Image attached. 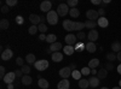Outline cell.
I'll return each mask as SVG.
<instances>
[{
    "mask_svg": "<svg viewBox=\"0 0 121 89\" xmlns=\"http://www.w3.org/2000/svg\"><path fill=\"white\" fill-rule=\"evenodd\" d=\"M113 89H121V88H120V87H114Z\"/></svg>",
    "mask_w": 121,
    "mask_h": 89,
    "instance_id": "obj_59",
    "label": "cell"
},
{
    "mask_svg": "<svg viewBox=\"0 0 121 89\" xmlns=\"http://www.w3.org/2000/svg\"><path fill=\"white\" fill-rule=\"evenodd\" d=\"M116 69H117V72H119V74H120V75H121V63H120V64H119V66H117V67H116Z\"/></svg>",
    "mask_w": 121,
    "mask_h": 89,
    "instance_id": "obj_56",
    "label": "cell"
},
{
    "mask_svg": "<svg viewBox=\"0 0 121 89\" xmlns=\"http://www.w3.org/2000/svg\"><path fill=\"white\" fill-rule=\"evenodd\" d=\"M69 15L72 16L73 18H78L79 16H80V11L76 8V7H74V8H70V11H69Z\"/></svg>",
    "mask_w": 121,
    "mask_h": 89,
    "instance_id": "obj_31",
    "label": "cell"
},
{
    "mask_svg": "<svg viewBox=\"0 0 121 89\" xmlns=\"http://www.w3.org/2000/svg\"><path fill=\"white\" fill-rule=\"evenodd\" d=\"M98 36H99V34H98V31L96 30V29H93V30H90L88 34H87V39H88L90 42H96V41L98 40Z\"/></svg>",
    "mask_w": 121,
    "mask_h": 89,
    "instance_id": "obj_9",
    "label": "cell"
},
{
    "mask_svg": "<svg viewBox=\"0 0 121 89\" xmlns=\"http://www.w3.org/2000/svg\"><path fill=\"white\" fill-rule=\"evenodd\" d=\"M9 11H10V7H9L7 5H3V6H1V12H3V13H7Z\"/></svg>",
    "mask_w": 121,
    "mask_h": 89,
    "instance_id": "obj_46",
    "label": "cell"
},
{
    "mask_svg": "<svg viewBox=\"0 0 121 89\" xmlns=\"http://www.w3.org/2000/svg\"><path fill=\"white\" fill-rule=\"evenodd\" d=\"M70 87V83L68 80H62V81H59L58 84H57V88L58 89H69Z\"/></svg>",
    "mask_w": 121,
    "mask_h": 89,
    "instance_id": "obj_18",
    "label": "cell"
},
{
    "mask_svg": "<svg viewBox=\"0 0 121 89\" xmlns=\"http://www.w3.org/2000/svg\"><path fill=\"white\" fill-rule=\"evenodd\" d=\"M16 64L18 65V66H24V59L23 58H21V57H17V59H16Z\"/></svg>",
    "mask_w": 121,
    "mask_h": 89,
    "instance_id": "obj_40",
    "label": "cell"
},
{
    "mask_svg": "<svg viewBox=\"0 0 121 89\" xmlns=\"http://www.w3.org/2000/svg\"><path fill=\"white\" fill-rule=\"evenodd\" d=\"M86 17H87L88 21H95V22H97L98 18H99V15H98L97 10H87V11H86Z\"/></svg>",
    "mask_w": 121,
    "mask_h": 89,
    "instance_id": "obj_5",
    "label": "cell"
},
{
    "mask_svg": "<svg viewBox=\"0 0 121 89\" xmlns=\"http://www.w3.org/2000/svg\"><path fill=\"white\" fill-rule=\"evenodd\" d=\"M74 23L75 22L70 21V19H64L63 21V28L67 31H73L74 30Z\"/></svg>",
    "mask_w": 121,
    "mask_h": 89,
    "instance_id": "obj_12",
    "label": "cell"
},
{
    "mask_svg": "<svg viewBox=\"0 0 121 89\" xmlns=\"http://www.w3.org/2000/svg\"><path fill=\"white\" fill-rule=\"evenodd\" d=\"M91 74H92V75H93V76H96V75H97V74H98V71H97V70H96V69H92V70H91Z\"/></svg>",
    "mask_w": 121,
    "mask_h": 89,
    "instance_id": "obj_53",
    "label": "cell"
},
{
    "mask_svg": "<svg viewBox=\"0 0 121 89\" xmlns=\"http://www.w3.org/2000/svg\"><path fill=\"white\" fill-rule=\"evenodd\" d=\"M38 85L41 88V89H47L50 84H48V81L47 80H45V78H43V77H40L39 81H38Z\"/></svg>",
    "mask_w": 121,
    "mask_h": 89,
    "instance_id": "obj_19",
    "label": "cell"
},
{
    "mask_svg": "<svg viewBox=\"0 0 121 89\" xmlns=\"http://www.w3.org/2000/svg\"><path fill=\"white\" fill-rule=\"evenodd\" d=\"M98 65H99V59H97V58H93V59H91V60L88 62V67L91 69V70L98 67Z\"/></svg>",
    "mask_w": 121,
    "mask_h": 89,
    "instance_id": "obj_24",
    "label": "cell"
},
{
    "mask_svg": "<svg viewBox=\"0 0 121 89\" xmlns=\"http://www.w3.org/2000/svg\"><path fill=\"white\" fill-rule=\"evenodd\" d=\"M79 87L81 89H87L90 87V82L88 80H86V78H81V80L79 81Z\"/></svg>",
    "mask_w": 121,
    "mask_h": 89,
    "instance_id": "obj_25",
    "label": "cell"
},
{
    "mask_svg": "<svg viewBox=\"0 0 121 89\" xmlns=\"http://www.w3.org/2000/svg\"><path fill=\"white\" fill-rule=\"evenodd\" d=\"M105 58H107V60H108L109 63H113V62L116 60V53H114V52H109V53H107Z\"/></svg>",
    "mask_w": 121,
    "mask_h": 89,
    "instance_id": "obj_27",
    "label": "cell"
},
{
    "mask_svg": "<svg viewBox=\"0 0 121 89\" xmlns=\"http://www.w3.org/2000/svg\"><path fill=\"white\" fill-rule=\"evenodd\" d=\"M91 3H92L93 5H100L103 1H102V0H91Z\"/></svg>",
    "mask_w": 121,
    "mask_h": 89,
    "instance_id": "obj_49",
    "label": "cell"
},
{
    "mask_svg": "<svg viewBox=\"0 0 121 89\" xmlns=\"http://www.w3.org/2000/svg\"><path fill=\"white\" fill-rule=\"evenodd\" d=\"M58 13L57 11H53V10H51L47 15H46V19H47V23L51 24V25H56L58 23Z\"/></svg>",
    "mask_w": 121,
    "mask_h": 89,
    "instance_id": "obj_1",
    "label": "cell"
},
{
    "mask_svg": "<svg viewBox=\"0 0 121 89\" xmlns=\"http://www.w3.org/2000/svg\"><path fill=\"white\" fill-rule=\"evenodd\" d=\"M76 40H78V37L74 35V34H68L65 37H64V41L68 46H73L74 43H76Z\"/></svg>",
    "mask_w": 121,
    "mask_h": 89,
    "instance_id": "obj_10",
    "label": "cell"
},
{
    "mask_svg": "<svg viewBox=\"0 0 121 89\" xmlns=\"http://www.w3.org/2000/svg\"><path fill=\"white\" fill-rule=\"evenodd\" d=\"M21 82H22V84H24V85H30L33 83V78L30 77L29 75H24L22 78H21Z\"/></svg>",
    "mask_w": 121,
    "mask_h": 89,
    "instance_id": "obj_21",
    "label": "cell"
},
{
    "mask_svg": "<svg viewBox=\"0 0 121 89\" xmlns=\"http://www.w3.org/2000/svg\"><path fill=\"white\" fill-rule=\"evenodd\" d=\"M88 82H90V87H92V88H97L98 85H99V83H100V80L98 77H90L88 78Z\"/></svg>",
    "mask_w": 121,
    "mask_h": 89,
    "instance_id": "obj_14",
    "label": "cell"
},
{
    "mask_svg": "<svg viewBox=\"0 0 121 89\" xmlns=\"http://www.w3.org/2000/svg\"><path fill=\"white\" fill-rule=\"evenodd\" d=\"M82 49H84L82 42H76V48H75V51H78V52H81Z\"/></svg>",
    "mask_w": 121,
    "mask_h": 89,
    "instance_id": "obj_44",
    "label": "cell"
},
{
    "mask_svg": "<svg viewBox=\"0 0 121 89\" xmlns=\"http://www.w3.org/2000/svg\"><path fill=\"white\" fill-rule=\"evenodd\" d=\"M15 74H16V77H21V78H22V77L24 76V74L22 72V70H16Z\"/></svg>",
    "mask_w": 121,
    "mask_h": 89,
    "instance_id": "obj_47",
    "label": "cell"
},
{
    "mask_svg": "<svg viewBox=\"0 0 121 89\" xmlns=\"http://www.w3.org/2000/svg\"><path fill=\"white\" fill-rule=\"evenodd\" d=\"M16 85L13 84V83H11V84H7V89H13Z\"/></svg>",
    "mask_w": 121,
    "mask_h": 89,
    "instance_id": "obj_55",
    "label": "cell"
},
{
    "mask_svg": "<svg viewBox=\"0 0 121 89\" xmlns=\"http://www.w3.org/2000/svg\"><path fill=\"white\" fill-rule=\"evenodd\" d=\"M119 87H120V88H121V80H120V81H119Z\"/></svg>",
    "mask_w": 121,
    "mask_h": 89,
    "instance_id": "obj_58",
    "label": "cell"
},
{
    "mask_svg": "<svg viewBox=\"0 0 121 89\" xmlns=\"http://www.w3.org/2000/svg\"><path fill=\"white\" fill-rule=\"evenodd\" d=\"M51 7H52V3L48 1V0H45V1H43L41 4H40V10H41L43 12H50L51 11Z\"/></svg>",
    "mask_w": 121,
    "mask_h": 89,
    "instance_id": "obj_8",
    "label": "cell"
},
{
    "mask_svg": "<svg viewBox=\"0 0 121 89\" xmlns=\"http://www.w3.org/2000/svg\"><path fill=\"white\" fill-rule=\"evenodd\" d=\"M56 39H57V36H56L55 34H48V35L46 36V42H48L50 45H52V43L57 42Z\"/></svg>",
    "mask_w": 121,
    "mask_h": 89,
    "instance_id": "obj_29",
    "label": "cell"
},
{
    "mask_svg": "<svg viewBox=\"0 0 121 89\" xmlns=\"http://www.w3.org/2000/svg\"><path fill=\"white\" fill-rule=\"evenodd\" d=\"M85 48H86V51H87L88 53H95V52L97 51L96 43H95V42H90V41L85 45Z\"/></svg>",
    "mask_w": 121,
    "mask_h": 89,
    "instance_id": "obj_13",
    "label": "cell"
},
{
    "mask_svg": "<svg viewBox=\"0 0 121 89\" xmlns=\"http://www.w3.org/2000/svg\"><path fill=\"white\" fill-rule=\"evenodd\" d=\"M72 69H70L69 66H64V67H62L59 70V76L62 77V80H68V77H70L72 76Z\"/></svg>",
    "mask_w": 121,
    "mask_h": 89,
    "instance_id": "obj_4",
    "label": "cell"
},
{
    "mask_svg": "<svg viewBox=\"0 0 121 89\" xmlns=\"http://www.w3.org/2000/svg\"><path fill=\"white\" fill-rule=\"evenodd\" d=\"M74 52H75V47H73V46L65 45V47H63V54H65V55H72Z\"/></svg>",
    "mask_w": 121,
    "mask_h": 89,
    "instance_id": "obj_20",
    "label": "cell"
},
{
    "mask_svg": "<svg viewBox=\"0 0 121 89\" xmlns=\"http://www.w3.org/2000/svg\"><path fill=\"white\" fill-rule=\"evenodd\" d=\"M81 72H80V71H78V70H74L73 72H72V77L74 78V80H78V81H80V80H81Z\"/></svg>",
    "mask_w": 121,
    "mask_h": 89,
    "instance_id": "obj_34",
    "label": "cell"
},
{
    "mask_svg": "<svg viewBox=\"0 0 121 89\" xmlns=\"http://www.w3.org/2000/svg\"><path fill=\"white\" fill-rule=\"evenodd\" d=\"M76 37H78V40H79L80 42H82V41H85V39L87 37V34H85L84 31H79V33L76 34Z\"/></svg>",
    "mask_w": 121,
    "mask_h": 89,
    "instance_id": "obj_33",
    "label": "cell"
},
{
    "mask_svg": "<svg viewBox=\"0 0 121 89\" xmlns=\"http://www.w3.org/2000/svg\"><path fill=\"white\" fill-rule=\"evenodd\" d=\"M45 52H46V54H51V55H52V51H51L50 48H46V49H45Z\"/></svg>",
    "mask_w": 121,
    "mask_h": 89,
    "instance_id": "obj_54",
    "label": "cell"
},
{
    "mask_svg": "<svg viewBox=\"0 0 121 89\" xmlns=\"http://www.w3.org/2000/svg\"><path fill=\"white\" fill-rule=\"evenodd\" d=\"M85 28V23L82 22H75L74 23V30H78V31H81V29Z\"/></svg>",
    "mask_w": 121,
    "mask_h": 89,
    "instance_id": "obj_32",
    "label": "cell"
},
{
    "mask_svg": "<svg viewBox=\"0 0 121 89\" xmlns=\"http://www.w3.org/2000/svg\"><path fill=\"white\" fill-rule=\"evenodd\" d=\"M69 11H70V8L67 4H59L58 7H57V13L60 17H65L69 13Z\"/></svg>",
    "mask_w": 121,
    "mask_h": 89,
    "instance_id": "obj_3",
    "label": "cell"
},
{
    "mask_svg": "<svg viewBox=\"0 0 121 89\" xmlns=\"http://www.w3.org/2000/svg\"><path fill=\"white\" fill-rule=\"evenodd\" d=\"M112 52H114V53H119V52H121V42L115 41V42L112 43Z\"/></svg>",
    "mask_w": 121,
    "mask_h": 89,
    "instance_id": "obj_23",
    "label": "cell"
},
{
    "mask_svg": "<svg viewBox=\"0 0 121 89\" xmlns=\"http://www.w3.org/2000/svg\"><path fill=\"white\" fill-rule=\"evenodd\" d=\"M29 21H30V23H32L33 25H39L40 23H41V16L32 13L29 16Z\"/></svg>",
    "mask_w": 121,
    "mask_h": 89,
    "instance_id": "obj_11",
    "label": "cell"
},
{
    "mask_svg": "<svg viewBox=\"0 0 121 89\" xmlns=\"http://www.w3.org/2000/svg\"><path fill=\"white\" fill-rule=\"evenodd\" d=\"M69 67H70V69H72V71H74V70H76V65H75L74 63H73V64H70V65H69Z\"/></svg>",
    "mask_w": 121,
    "mask_h": 89,
    "instance_id": "obj_52",
    "label": "cell"
},
{
    "mask_svg": "<svg viewBox=\"0 0 121 89\" xmlns=\"http://www.w3.org/2000/svg\"><path fill=\"white\" fill-rule=\"evenodd\" d=\"M6 76V70H5V67L4 66H0V78L1 80H4Z\"/></svg>",
    "mask_w": 121,
    "mask_h": 89,
    "instance_id": "obj_42",
    "label": "cell"
},
{
    "mask_svg": "<svg viewBox=\"0 0 121 89\" xmlns=\"http://www.w3.org/2000/svg\"><path fill=\"white\" fill-rule=\"evenodd\" d=\"M3 81H4L6 84H11V83H13V82L16 81V74H15V71L7 72L6 76H5V78H4Z\"/></svg>",
    "mask_w": 121,
    "mask_h": 89,
    "instance_id": "obj_7",
    "label": "cell"
},
{
    "mask_svg": "<svg viewBox=\"0 0 121 89\" xmlns=\"http://www.w3.org/2000/svg\"><path fill=\"white\" fill-rule=\"evenodd\" d=\"M98 15H99V17H104L105 10H104V8H99V10H98Z\"/></svg>",
    "mask_w": 121,
    "mask_h": 89,
    "instance_id": "obj_48",
    "label": "cell"
},
{
    "mask_svg": "<svg viewBox=\"0 0 121 89\" xmlns=\"http://www.w3.org/2000/svg\"><path fill=\"white\" fill-rule=\"evenodd\" d=\"M15 21H16V23H17V24L22 25V24L24 23V18H23L22 16H17V17L15 18Z\"/></svg>",
    "mask_w": 121,
    "mask_h": 89,
    "instance_id": "obj_41",
    "label": "cell"
},
{
    "mask_svg": "<svg viewBox=\"0 0 121 89\" xmlns=\"http://www.w3.org/2000/svg\"><path fill=\"white\" fill-rule=\"evenodd\" d=\"M45 21H47V19H46V18H45L44 16H41V23H44Z\"/></svg>",
    "mask_w": 121,
    "mask_h": 89,
    "instance_id": "obj_57",
    "label": "cell"
},
{
    "mask_svg": "<svg viewBox=\"0 0 121 89\" xmlns=\"http://www.w3.org/2000/svg\"><path fill=\"white\" fill-rule=\"evenodd\" d=\"M22 72L24 74V75H29V72H30V67L28 66V65H24V66H22Z\"/></svg>",
    "mask_w": 121,
    "mask_h": 89,
    "instance_id": "obj_43",
    "label": "cell"
},
{
    "mask_svg": "<svg viewBox=\"0 0 121 89\" xmlns=\"http://www.w3.org/2000/svg\"><path fill=\"white\" fill-rule=\"evenodd\" d=\"M51 58H52V60H53L55 63H59V62L63 60V53H60V52H55V53H52Z\"/></svg>",
    "mask_w": 121,
    "mask_h": 89,
    "instance_id": "obj_16",
    "label": "cell"
},
{
    "mask_svg": "<svg viewBox=\"0 0 121 89\" xmlns=\"http://www.w3.org/2000/svg\"><path fill=\"white\" fill-rule=\"evenodd\" d=\"M100 89H109V88H107V87H103V88H100Z\"/></svg>",
    "mask_w": 121,
    "mask_h": 89,
    "instance_id": "obj_60",
    "label": "cell"
},
{
    "mask_svg": "<svg viewBox=\"0 0 121 89\" xmlns=\"http://www.w3.org/2000/svg\"><path fill=\"white\" fill-rule=\"evenodd\" d=\"M38 29H39V31L41 33V34H45V33L47 31V27H46L45 23H40V24L38 25Z\"/></svg>",
    "mask_w": 121,
    "mask_h": 89,
    "instance_id": "obj_35",
    "label": "cell"
},
{
    "mask_svg": "<svg viewBox=\"0 0 121 89\" xmlns=\"http://www.w3.org/2000/svg\"><path fill=\"white\" fill-rule=\"evenodd\" d=\"M46 36H47V35H45V34H40V35H39V40H40V41H45V40H46Z\"/></svg>",
    "mask_w": 121,
    "mask_h": 89,
    "instance_id": "obj_50",
    "label": "cell"
},
{
    "mask_svg": "<svg viewBox=\"0 0 121 89\" xmlns=\"http://www.w3.org/2000/svg\"><path fill=\"white\" fill-rule=\"evenodd\" d=\"M107 75H108V70L105 67H102V69H99V70H98L97 77L99 78V80H104V78L107 77Z\"/></svg>",
    "mask_w": 121,
    "mask_h": 89,
    "instance_id": "obj_22",
    "label": "cell"
},
{
    "mask_svg": "<svg viewBox=\"0 0 121 89\" xmlns=\"http://www.w3.org/2000/svg\"><path fill=\"white\" fill-rule=\"evenodd\" d=\"M80 72H81V75H84V76H88V75L91 74V69H90L88 66H86V67H82V69H81V71H80Z\"/></svg>",
    "mask_w": 121,
    "mask_h": 89,
    "instance_id": "obj_38",
    "label": "cell"
},
{
    "mask_svg": "<svg viewBox=\"0 0 121 89\" xmlns=\"http://www.w3.org/2000/svg\"><path fill=\"white\" fill-rule=\"evenodd\" d=\"M9 27H10V22L7 21V19L3 18L1 21H0V29H1V30H6Z\"/></svg>",
    "mask_w": 121,
    "mask_h": 89,
    "instance_id": "obj_28",
    "label": "cell"
},
{
    "mask_svg": "<svg viewBox=\"0 0 121 89\" xmlns=\"http://www.w3.org/2000/svg\"><path fill=\"white\" fill-rule=\"evenodd\" d=\"M38 30H39V29H38V25H32V27H29L28 33H29L30 35H34V34H36Z\"/></svg>",
    "mask_w": 121,
    "mask_h": 89,
    "instance_id": "obj_36",
    "label": "cell"
},
{
    "mask_svg": "<svg viewBox=\"0 0 121 89\" xmlns=\"http://www.w3.org/2000/svg\"><path fill=\"white\" fill-rule=\"evenodd\" d=\"M35 69L38 71H45L46 69L48 67V62L46 59H40V60H36L35 64H34Z\"/></svg>",
    "mask_w": 121,
    "mask_h": 89,
    "instance_id": "obj_2",
    "label": "cell"
},
{
    "mask_svg": "<svg viewBox=\"0 0 121 89\" xmlns=\"http://www.w3.org/2000/svg\"><path fill=\"white\" fill-rule=\"evenodd\" d=\"M105 69H107V70L108 71H112V70H114V65H113V63H107L105 64Z\"/></svg>",
    "mask_w": 121,
    "mask_h": 89,
    "instance_id": "obj_45",
    "label": "cell"
},
{
    "mask_svg": "<svg viewBox=\"0 0 121 89\" xmlns=\"http://www.w3.org/2000/svg\"><path fill=\"white\" fill-rule=\"evenodd\" d=\"M97 27V22H95V21H87L85 22V28H87V29H90V30H93V29Z\"/></svg>",
    "mask_w": 121,
    "mask_h": 89,
    "instance_id": "obj_26",
    "label": "cell"
},
{
    "mask_svg": "<svg viewBox=\"0 0 121 89\" xmlns=\"http://www.w3.org/2000/svg\"><path fill=\"white\" fill-rule=\"evenodd\" d=\"M5 5H7L9 7H12V6L17 5V0H6V1H5Z\"/></svg>",
    "mask_w": 121,
    "mask_h": 89,
    "instance_id": "obj_39",
    "label": "cell"
},
{
    "mask_svg": "<svg viewBox=\"0 0 121 89\" xmlns=\"http://www.w3.org/2000/svg\"><path fill=\"white\" fill-rule=\"evenodd\" d=\"M116 60H119V62L121 63V52L116 53Z\"/></svg>",
    "mask_w": 121,
    "mask_h": 89,
    "instance_id": "obj_51",
    "label": "cell"
},
{
    "mask_svg": "<svg viewBox=\"0 0 121 89\" xmlns=\"http://www.w3.org/2000/svg\"><path fill=\"white\" fill-rule=\"evenodd\" d=\"M26 60H27V63L28 64H35V55L33 54V53H29V54H27V57H26Z\"/></svg>",
    "mask_w": 121,
    "mask_h": 89,
    "instance_id": "obj_30",
    "label": "cell"
},
{
    "mask_svg": "<svg viewBox=\"0 0 121 89\" xmlns=\"http://www.w3.org/2000/svg\"><path fill=\"white\" fill-rule=\"evenodd\" d=\"M78 0H68L67 1V5L69 6V7H72V8H74V7H76V5H78Z\"/></svg>",
    "mask_w": 121,
    "mask_h": 89,
    "instance_id": "obj_37",
    "label": "cell"
},
{
    "mask_svg": "<svg viewBox=\"0 0 121 89\" xmlns=\"http://www.w3.org/2000/svg\"><path fill=\"white\" fill-rule=\"evenodd\" d=\"M48 48L52 51V53H55V52H59L60 49H63V46H62V43H60V42H55L52 45H50Z\"/></svg>",
    "mask_w": 121,
    "mask_h": 89,
    "instance_id": "obj_15",
    "label": "cell"
},
{
    "mask_svg": "<svg viewBox=\"0 0 121 89\" xmlns=\"http://www.w3.org/2000/svg\"><path fill=\"white\" fill-rule=\"evenodd\" d=\"M97 24L100 27V28H107L109 25V21L105 18V17H99L98 21H97Z\"/></svg>",
    "mask_w": 121,
    "mask_h": 89,
    "instance_id": "obj_17",
    "label": "cell"
},
{
    "mask_svg": "<svg viewBox=\"0 0 121 89\" xmlns=\"http://www.w3.org/2000/svg\"><path fill=\"white\" fill-rule=\"evenodd\" d=\"M12 57H13V52L10 49V46H7L6 49H4L3 53H1V59H3V60H5V62H7V60H10Z\"/></svg>",
    "mask_w": 121,
    "mask_h": 89,
    "instance_id": "obj_6",
    "label": "cell"
}]
</instances>
